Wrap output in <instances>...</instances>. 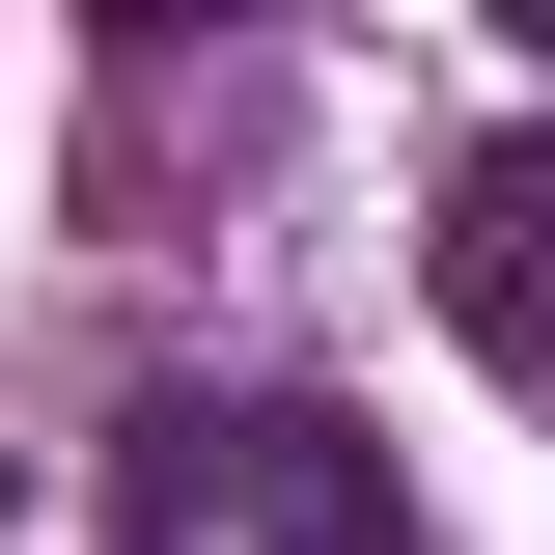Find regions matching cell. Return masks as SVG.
Here are the masks:
<instances>
[{
	"mask_svg": "<svg viewBox=\"0 0 555 555\" xmlns=\"http://www.w3.org/2000/svg\"><path fill=\"white\" fill-rule=\"evenodd\" d=\"M112 555H416V500L334 389H167L112 444Z\"/></svg>",
	"mask_w": 555,
	"mask_h": 555,
	"instance_id": "cell-1",
	"label": "cell"
},
{
	"mask_svg": "<svg viewBox=\"0 0 555 555\" xmlns=\"http://www.w3.org/2000/svg\"><path fill=\"white\" fill-rule=\"evenodd\" d=\"M416 278H444V334L555 416V112H500L473 167H444V250H416Z\"/></svg>",
	"mask_w": 555,
	"mask_h": 555,
	"instance_id": "cell-2",
	"label": "cell"
}]
</instances>
